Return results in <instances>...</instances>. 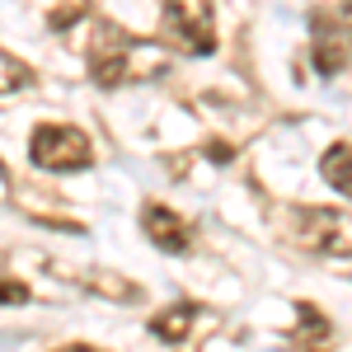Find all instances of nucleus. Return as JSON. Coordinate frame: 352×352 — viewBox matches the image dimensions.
Here are the masks:
<instances>
[{"instance_id": "nucleus-1", "label": "nucleus", "mask_w": 352, "mask_h": 352, "mask_svg": "<svg viewBox=\"0 0 352 352\" xmlns=\"http://www.w3.org/2000/svg\"><path fill=\"white\" fill-rule=\"evenodd\" d=\"M164 71V52L155 43H141L118 24H99L94 47H89V80L99 89H118L132 80H151Z\"/></svg>"}, {"instance_id": "nucleus-13", "label": "nucleus", "mask_w": 352, "mask_h": 352, "mask_svg": "<svg viewBox=\"0 0 352 352\" xmlns=\"http://www.w3.org/2000/svg\"><path fill=\"white\" fill-rule=\"evenodd\" d=\"M56 352H99V348H89V343H71V348H56Z\"/></svg>"}, {"instance_id": "nucleus-12", "label": "nucleus", "mask_w": 352, "mask_h": 352, "mask_svg": "<svg viewBox=\"0 0 352 352\" xmlns=\"http://www.w3.org/2000/svg\"><path fill=\"white\" fill-rule=\"evenodd\" d=\"M343 33H348V43H352V5L343 10Z\"/></svg>"}, {"instance_id": "nucleus-3", "label": "nucleus", "mask_w": 352, "mask_h": 352, "mask_svg": "<svg viewBox=\"0 0 352 352\" xmlns=\"http://www.w3.org/2000/svg\"><path fill=\"white\" fill-rule=\"evenodd\" d=\"M164 28L188 56L217 52V0H164Z\"/></svg>"}, {"instance_id": "nucleus-4", "label": "nucleus", "mask_w": 352, "mask_h": 352, "mask_svg": "<svg viewBox=\"0 0 352 352\" xmlns=\"http://www.w3.org/2000/svg\"><path fill=\"white\" fill-rule=\"evenodd\" d=\"M296 240L329 258H352V212L343 207H300Z\"/></svg>"}, {"instance_id": "nucleus-8", "label": "nucleus", "mask_w": 352, "mask_h": 352, "mask_svg": "<svg viewBox=\"0 0 352 352\" xmlns=\"http://www.w3.org/2000/svg\"><path fill=\"white\" fill-rule=\"evenodd\" d=\"M28 80H33L28 61H19L14 52L0 47V94H10V89H19V85H28Z\"/></svg>"}, {"instance_id": "nucleus-11", "label": "nucleus", "mask_w": 352, "mask_h": 352, "mask_svg": "<svg viewBox=\"0 0 352 352\" xmlns=\"http://www.w3.org/2000/svg\"><path fill=\"white\" fill-rule=\"evenodd\" d=\"M207 155H212V160H230V155H235V151H230V146H226V141H212V146H207Z\"/></svg>"}, {"instance_id": "nucleus-9", "label": "nucleus", "mask_w": 352, "mask_h": 352, "mask_svg": "<svg viewBox=\"0 0 352 352\" xmlns=\"http://www.w3.org/2000/svg\"><path fill=\"white\" fill-rule=\"evenodd\" d=\"M80 5H85V0H71V5H56L47 24H52V28H71L76 19H80Z\"/></svg>"}, {"instance_id": "nucleus-7", "label": "nucleus", "mask_w": 352, "mask_h": 352, "mask_svg": "<svg viewBox=\"0 0 352 352\" xmlns=\"http://www.w3.org/2000/svg\"><path fill=\"white\" fill-rule=\"evenodd\" d=\"M197 315H202V310H197V305H188V300H184V305H169V310H160V315L151 320V333H155V338H164V343H184Z\"/></svg>"}, {"instance_id": "nucleus-6", "label": "nucleus", "mask_w": 352, "mask_h": 352, "mask_svg": "<svg viewBox=\"0 0 352 352\" xmlns=\"http://www.w3.org/2000/svg\"><path fill=\"white\" fill-rule=\"evenodd\" d=\"M320 179L329 188H338L343 197H352V141H338L320 155Z\"/></svg>"}, {"instance_id": "nucleus-10", "label": "nucleus", "mask_w": 352, "mask_h": 352, "mask_svg": "<svg viewBox=\"0 0 352 352\" xmlns=\"http://www.w3.org/2000/svg\"><path fill=\"white\" fill-rule=\"evenodd\" d=\"M28 300V282H5L0 277V305H24Z\"/></svg>"}, {"instance_id": "nucleus-5", "label": "nucleus", "mask_w": 352, "mask_h": 352, "mask_svg": "<svg viewBox=\"0 0 352 352\" xmlns=\"http://www.w3.org/2000/svg\"><path fill=\"white\" fill-rule=\"evenodd\" d=\"M141 230L164 254H184L188 249V221L179 217V212H169L164 202H146L141 207Z\"/></svg>"}, {"instance_id": "nucleus-2", "label": "nucleus", "mask_w": 352, "mask_h": 352, "mask_svg": "<svg viewBox=\"0 0 352 352\" xmlns=\"http://www.w3.org/2000/svg\"><path fill=\"white\" fill-rule=\"evenodd\" d=\"M28 160L38 169H47V174H80V169L94 164V146L71 122H43L28 136Z\"/></svg>"}]
</instances>
